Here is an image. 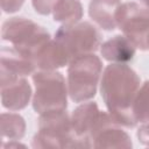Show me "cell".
<instances>
[{
	"label": "cell",
	"mask_w": 149,
	"mask_h": 149,
	"mask_svg": "<svg viewBox=\"0 0 149 149\" xmlns=\"http://www.w3.org/2000/svg\"><path fill=\"white\" fill-rule=\"evenodd\" d=\"M140 88V77L127 64L112 63L102 72L101 98L113 120L127 128L137 125L133 114L134 99Z\"/></svg>",
	"instance_id": "obj_1"
},
{
	"label": "cell",
	"mask_w": 149,
	"mask_h": 149,
	"mask_svg": "<svg viewBox=\"0 0 149 149\" xmlns=\"http://www.w3.org/2000/svg\"><path fill=\"white\" fill-rule=\"evenodd\" d=\"M112 120L111 114L100 111L94 101L79 105L71 114L72 129L84 148H91V139Z\"/></svg>",
	"instance_id": "obj_8"
},
{
	"label": "cell",
	"mask_w": 149,
	"mask_h": 149,
	"mask_svg": "<svg viewBox=\"0 0 149 149\" xmlns=\"http://www.w3.org/2000/svg\"><path fill=\"white\" fill-rule=\"evenodd\" d=\"M102 62L94 54L73 58L68 65V91L74 102H85L97 93Z\"/></svg>",
	"instance_id": "obj_3"
},
{
	"label": "cell",
	"mask_w": 149,
	"mask_h": 149,
	"mask_svg": "<svg viewBox=\"0 0 149 149\" xmlns=\"http://www.w3.org/2000/svg\"><path fill=\"white\" fill-rule=\"evenodd\" d=\"M133 114L137 123L149 121V80L139 88L133 104Z\"/></svg>",
	"instance_id": "obj_17"
},
{
	"label": "cell",
	"mask_w": 149,
	"mask_h": 149,
	"mask_svg": "<svg viewBox=\"0 0 149 149\" xmlns=\"http://www.w3.org/2000/svg\"><path fill=\"white\" fill-rule=\"evenodd\" d=\"M0 77L1 80H8L19 77L33 74L36 71L34 62L20 54L13 47H2L0 51Z\"/></svg>",
	"instance_id": "obj_9"
},
{
	"label": "cell",
	"mask_w": 149,
	"mask_h": 149,
	"mask_svg": "<svg viewBox=\"0 0 149 149\" xmlns=\"http://www.w3.org/2000/svg\"><path fill=\"white\" fill-rule=\"evenodd\" d=\"M136 47L125 36L115 35L100 45L101 56L111 63L127 64L135 56Z\"/></svg>",
	"instance_id": "obj_12"
},
{
	"label": "cell",
	"mask_w": 149,
	"mask_h": 149,
	"mask_svg": "<svg viewBox=\"0 0 149 149\" xmlns=\"http://www.w3.org/2000/svg\"><path fill=\"white\" fill-rule=\"evenodd\" d=\"M120 5V0H91L88 15L101 29L114 30L116 28L115 16Z\"/></svg>",
	"instance_id": "obj_14"
},
{
	"label": "cell",
	"mask_w": 149,
	"mask_h": 149,
	"mask_svg": "<svg viewBox=\"0 0 149 149\" xmlns=\"http://www.w3.org/2000/svg\"><path fill=\"white\" fill-rule=\"evenodd\" d=\"M115 121H111L104 126L91 140L94 148H132L130 136L120 128Z\"/></svg>",
	"instance_id": "obj_13"
},
{
	"label": "cell",
	"mask_w": 149,
	"mask_h": 149,
	"mask_svg": "<svg viewBox=\"0 0 149 149\" xmlns=\"http://www.w3.org/2000/svg\"><path fill=\"white\" fill-rule=\"evenodd\" d=\"M58 0H31L33 7L36 13L41 15H49Z\"/></svg>",
	"instance_id": "obj_18"
},
{
	"label": "cell",
	"mask_w": 149,
	"mask_h": 149,
	"mask_svg": "<svg viewBox=\"0 0 149 149\" xmlns=\"http://www.w3.org/2000/svg\"><path fill=\"white\" fill-rule=\"evenodd\" d=\"M1 40L9 42L15 50L34 62L35 56L50 41V34L36 22L16 16L2 23Z\"/></svg>",
	"instance_id": "obj_4"
},
{
	"label": "cell",
	"mask_w": 149,
	"mask_h": 149,
	"mask_svg": "<svg viewBox=\"0 0 149 149\" xmlns=\"http://www.w3.org/2000/svg\"><path fill=\"white\" fill-rule=\"evenodd\" d=\"M137 139L140 143L149 147V121L142 123V126L137 130Z\"/></svg>",
	"instance_id": "obj_20"
},
{
	"label": "cell",
	"mask_w": 149,
	"mask_h": 149,
	"mask_svg": "<svg viewBox=\"0 0 149 149\" xmlns=\"http://www.w3.org/2000/svg\"><path fill=\"white\" fill-rule=\"evenodd\" d=\"M149 49V33H148V36H147V50Z\"/></svg>",
	"instance_id": "obj_22"
},
{
	"label": "cell",
	"mask_w": 149,
	"mask_h": 149,
	"mask_svg": "<svg viewBox=\"0 0 149 149\" xmlns=\"http://www.w3.org/2000/svg\"><path fill=\"white\" fill-rule=\"evenodd\" d=\"M38 130L33 137V148H84L77 139L66 109L40 114Z\"/></svg>",
	"instance_id": "obj_2"
},
{
	"label": "cell",
	"mask_w": 149,
	"mask_h": 149,
	"mask_svg": "<svg viewBox=\"0 0 149 149\" xmlns=\"http://www.w3.org/2000/svg\"><path fill=\"white\" fill-rule=\"evenodd\" d=\"M1 137L9 141H19L26 134L24 119L16 113H2L1 114Z\"/></svg>",
	"instance_id": "obj_16"
},
{
	"label": "cell",
	"mask_w": 149,
	"mask_h": 149,
	"mask_svg": "<svg viewBox=\"0 0 149 149\" xmlns=\"http://www.w3.org/2000/svg\"><path fill=\"white\" fill-rule=\"evenodd\" d=\"M83 13V6L79 0H58L52 9L54 20L63 24L79 22Z\"/></svg>",
	"instance_id": "obj_15"
},
{
	"label": "cell",
	"mask_w": 149,
	"mask_h": 149,
	"mask_svg": "<svg viewBox=\"0 0 149 149\" xmlns=\"http://www.w3.org/2000/svg\"><path fill=\"white\" fill-rule=\"evenodd\" d=\"M33 81L35 85L33 108L36 113L66 109L69 91L61 72L37 70L33 73Z\"/></svg>",
	"instance_id": "obj_5"
},
{
	"label": "cell",
	"mask_w": 149,
	"mask_h": 149,
	"mask_svg": "<svg viewBox=\"0 0 149 149\" xmlns=\"http://www.w3.org/2000/svg\"><path fill=\"white\" fill-rule=\"evenodd\" d=\"M116 27L140 50H147L149 33V10L141 3H121L116 12Z\"/></svg>",
	"instance_id": "obj_7"
},
{
	"label": "cell",
	"mask_w": 149,
	"mask_h": 149,
	"mask_svg": "<svg viewBox=\"0 0 149 149\" xmlns=\"http://www.w3.org/2000/svg\"><path fill=\"white\" fill-rule=\"evenodd\" d=\"M140 2H141V5L143 7H146L149 10V0H140Z\"/></svg>",
	"instance_id": "obj_21"
},
{
	"label": "cell",
	"mask_w": 149,
	"mask_h": 149,
	"mask_svg": "<svg viewBox=\"0 0 149 149\" xmlns=\"http://www.w3.org/2000/svg\"><path fill=\"white\" fill-rule=\"evenodd\" d=\"M23 2H24V0H0L1 9L5 13H15V12H17L22 7Z\"/></svg>",
	"instance_id": "obj_19"
},
{
	"label": "cell",
	"mask_w": 149,
	"mask_h": 149,
	"mask_svg": "<svg viewBox=\"0 0 149 149\" xmlns=\"http://www.w3.org/2000/svg\"><path fill=\"white\" fill-rule=\"evenodd\" d=\"M55 40L64 47L71 61L81 55L94 54L101 45L100 33L87 21L61 26L55 33Z\"/></svg>",
	"instance_id": "obj_6"
},
{
	"label": "cell",
	"mask_w": 149,
	"mask_h": 149,
	"mask_svg": "<svg viewBox=\"0 0 149 149\" xmlns=\"http://www.w3.org/2000/svg\"><path fill=\"white\" fill-rule=\"evenodd\" d=\"M1 102L9 111H20L27 107L31 98V86L24 77L0 81Z\"/></svg>",
	"instance_id": "obj_10"
},
{
	"label": "cell",
	"mask_w": 149,
	"mask_h": 149,
	"mask_svg": "<svg viewBox=\"0 0 149 149\" xmlns=\"http://www.w3.org/2000/svg\"><path fill=\"white\" fill-rule=\"evenodd\" d=\"M70 62L71 58L66 50L55 38L50 40L34 58L36 70L45 71H54L59 68H64L65 65H69Z\"/></svg>",
	"instance_id": "obj_11"
}]
</instances>
